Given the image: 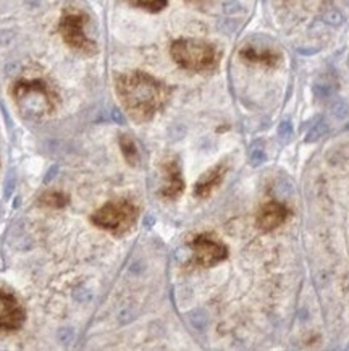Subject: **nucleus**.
Listing matches in <instances>:
<instances>
[{
	"label": "nucleus",
	"instance_id": "obj_1",
	"mask_svg": "<svg viewBox=\"0 0 349 351\" xmlns=\"http://www.w3.org/2000/svg\"><path fill=\"white\" fill-rule=\"evenodd\" d=\"M116 94L133 120H151L170 97V88L154 76L131 71L116 78Z\"/></svg>",
	"mask_w": 349,
	"mask_h": 351
},
{
	"label": "nucleus",
	"instance_id": "obj_2",
	"mask_svg": "<svg viewBox=\"0 0 349 351\" xmlns=\"http://www.w3.org/2000/svg\"><path fill=\"white\" fill-rule=\"evenodd\" d=\"M13 97L29 119L51 115L57 107V94L42 78H23L13 86Z\"/></svg>",
	"mask_w": 349,
	"mask_h": 351
},
{
	"label": "nucleus",
	"instance_id": "obj_3",
	"mask_svg": "<svg viewBox=\"0 0 349 351\" xmlns=\"http://www.w3.org/2000/svg\"><path fill=\"white\" fill-rule=\"evenodd\" d=\"M173 60L181 69L198 73H207L217 69L220 52L212 44L199 39H178L170 47Z\"/></svg>",
	"mask_w": 349,
	"mask_h": 351
},
{
	"label": "nucleus",
	"instance_id": "obj_4",
	"mask_svg": "<svg viewBox=\"0 0 349 351\" xmlns=\"http://www.w3.org/2000/svg\"><path fill=\"white\" fill-rule=\"evenodd\" d=\"M88 15L79 8H65L62 13L60 21H58V33L65 44L73 51L84 53V56H92L97 52L96 43L86 34Z\"/></svg>",
	"mask_w": 349,
	"mask_h": 351
},
{
	"label": "nucleus",
	"instance_id": "obj_5",
	"mask_svg": "<svg viewBox=\"0 0 349 351\" xmlns=\"http://www.w3.org/2000/svg\"><path fill=\"white\" fill-rule=\"evenodd\" d=\"M138 215H140V210L131 201L116 199L102 206L92 215V222L116 237H122L136 225Z\"/></svg>",
	"mask_w": 349,
	"mask_h": 351
},
{
	"label": "nucleus",
	"instance_id": "obj_6",
	"mask_svg": "<svg viewBox=\"0 0 349 351\" xmlns=\"http://www.w3.org/2000/svg\"><path fill=\"white\" fill-rule=\"evenodd\" d=\"M192 253H194V263L203 267H212L218 263L227 259L228 250L222 241H218L216 237L207 235H198L191 241Z\"/></svg>",
	"mask_w": 349,
	"mask_h": 351
},
{
	"label": "nucleus",
	"instance_id": "obj_7",
	"mask_svg": "<svg viewBox=\"0 0 349 351\" xmlns=\"http://www.w3.org/2000/svg\"><path fill=\"white\" fill-rule=\"evenodd\" d=\"M25 308L16 295L0 287V330L15 332L25 322Z\"/></svg>",
	"mask_w": 349,
	"mask_h": 351
},
{
	"label": "nucleus",
	"instance_id": "obj_8",
	"mask_svg": "<svg viewBox=\"0 0 349 351\" xmlns=\"http://www.w3.org/2000/svg\"><path fill=\"white\" fill-rule=\"evenodd\" d=\"M164 184L160 195L165 199H177L185 190V182L181 177V169L177 159H167L162 165Z\"/></svg>",
	"mask_w": 349,
	"mask_h": 351
},
{
	"label": "nucleus",
	"instance_id": "obj_9",
	"mask_svg": "<svg viewBox=\"0 0 349 351\" xmlns=\"http://www.w3.org/2000/svg\"><path fill=\"white\" fill-rule=\"evenodd\" d=\"M288 219V209L285 208L281 202H267L263 208L259 210L257 215V225L263 232H270L279 228L281 223L286 222Z\"/></svg>",
	"mask_w": 349,
	"mask_h": 351
},
{
	"label": "nucleus",
	"instance_id": "obj_10",
	"mask_svg": "<svg viewBox=\"0 0 349 351\" xmlns=\"http://www.w3.org/2000/svg\"><path fill=\"white\" fill-rule=\"evenodd\" d=\"M227 170H228V167L225 164H218L214 169H210L209 172H205L203 177L199 178V182L196 183L194 195L201 197V199H204V197L212 195V193L216 191L218 186H220L223 178H225Z\"/></svg>",
	"mask_w": 349,
	"mask_h": 351
},
{
	"label": "nucleus",
	"instance_id": "obj_11",
	"mask_svg": "<svg viewBox=\"0 0 349 351\" xmlns=\"http://www.w3.org/2000/svg\"><path fill=\"white\" fill-rule=\"evenodd\" d=\"M241 57L248 62H254V64H262L268 66H275L280 60V56H276L275 52L266 51V49H257L253 46L244 47L243 51H241Z\"/></svg>",
	"mask_w": 349,
	"mask_h": 351
},
{
	"label": "nucleus",
	"instance_id": "obj_12",
	"mask_svg": "<svg viewBox=\"0 0 349 351\" xmlns=\"http://www.w3.org/2000/svg\"><path fill=\"white\" fill-rule=\"evenodd\" d=\"M120 147H122V152L128 164L136 167L141 162V154L140 149H138V144L134 143V139L131 136H128V134H122V136H120Z\"/></svg>",
	"mask_w": 349,
	"mask_h": 351
},
{
	"label": "nucleus",
	"instance_id": "obj_13",
	"mask_svg": "<svg viewBox=\"0 0 349 351\" xmlns=\"http://www.w3.org/2000/svg\"><path fill=\"white\" fill-rule=\"evenodd\" d=\"M41 204L47 206V208L53 209H62L68 204V196H65L60 191H49L41 197Z\"/></svg>",
	"mask_w": 349,
	"mask_h": 351
},
{
	"label": "nucleus",
	"instance_id": "obj_14",
	"mask_svg": "<svg viewBox=\"0 0 349 351\" xmlns=\"http://www.w3.org/2000/svg\"><path fill=\"white\" fill-rule=\"evenodd\" d=\"M249 160H250V165H254V167H259V165H262L263 162L267 160V154H266V149H263L262 143H254L253 146H250Z\"/></svg>",
	"mask_w": 349,
	"mask_h": 351
},
{
	"label": "nucleus",
	"instance_id": "obj_15",
	"mask_svg": "<svg viewBox=\"0 0 349 351\" xmlns=\"http://www.w3.org/2000/svg\"><path fill=\"white\" fill-rule=\"evenodd\" d=\"M128 2L134 7L144 8V10L160 12L162 8H165V5H167L168 0H128Z\"/></svg>",
	"mask_w": 349,
	"mask_h": 351
},
{
	"label": "nucleus",
	"instance_id": "obj_16",
	"mask_svg": "<svg viewBox=\"0 0 349 351\" xmlns=\"http://www.w3.org/2000/svg\"><path fill=\"white\" fill-rule=\"evenodd\" d=\"M326 130H328V127H326L325 120L319 119V120L315 121L314 125H312V128L309 130L307 138H306V143H315V141H319V139H320L322 136H325Z\"/></svg>",
	"mask_w": 349,
	"mask_h": 351
},
{
	"label": "nucleus",
	"instance_id": "obj_17",
	"mask_svg": "<svg viewBox=\"0 0 349 351\" xmlns=\"http://www.w3.org/2000/svg\"><path fill=\"white\" fill-rule=\"evenodd\" d=\"M312 91H314V96L317 99H328L333 96L335 88L330 83H324V81H317V83L312 86Z\"/></svg>",
	"mask_w": 349,
	"mask_h": 351
},
{
	"label": "nucleus",
	"instance_id": "obj_18",
	"mask_svg": "<svg viewBox=\"0 0 349 351\" xmlns=\"http://www.w3.org/2000/svg\"><path fill=\"white\" fill-rule=\"evenodd\" d=\"M324 21H325L326 25H330V26H339V25H343L344 16H343L341 12L337 10V8H332V10L325 12Z\"/></svg>",
	"mask_w": 349,
	"mask_h": 351
},
{
	"label": "nucleus",
	"instance_id": "obj_19",
	"mask_svg": "<svg viewBox=\"0 0 349 351\" xmlns=\"http://www.w3.org/2000/svg\"><path fill=\"white\" fill-rule=\"evenodd\" d=\"M332 112L335 117H338V119H344V117L348 115V104L343 101V99H338V101L333 102Z\"/></svg>",
	"mask_w": 349,
	"mask_h": 351
},
{
	"label": "nucleus",
	"instance_id": "obj_20",
	"mask_svg": "<svg viewBox=\"0 0 349 351\" xmlns=\"http://www.w3.org/2000/svg\"><path fill=\"white\" fill-rule=\"evenodd\" d=\"M294 130H293V123H291L289 120H285L281 121L280 127H279V136L281 139H289L291 136H293Z\"/></svg>",
	"mask_w": 349,
	"mask_h": 351
},
{
	"label": "nucleus",
	"instance_id": "obj_21",
	"mask_svg": "<svg viewBox=\"0 0 349 351\" xmlns=\"http://www.w3.org/2000/svg\"><path fill=\"white\" fill-rule=\"evenodd\" d=\"M298 52H301V53H304V56H312V53H315V52H319V49H312V51H304V49H299Z\"/></svg>",
	"mask_w": 349,
	"mask_h": 351
}]
</instances>
